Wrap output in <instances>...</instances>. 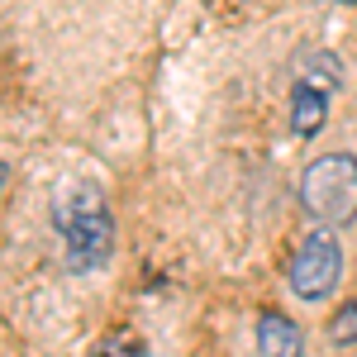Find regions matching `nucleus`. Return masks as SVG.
<instances>
[{
	"mask_svg": "<svg viewBox=\"0 0 357 357\" xmlns=\"http://www.w3.org/2000/svg\"><path fill=\"white\" fill-rule=\"evenodd\" d=\"M343 5H357V0H343Z\"/></svg>",
	"mask_w": 357,
	"mask_h": 357,
	"instance_id": "9",
	"label": "nucleus"
},
{
	"mask_svg": "<svg viewBox=\"0 0 357 357\" xmlns=\"http://www.w3.org/2000/svg\"><path fill=\"white\" fill-rule=\"evenodd\" d=\"M57 229H62V243H67V257L72 267H96L105 262L114 248V220H110V205L100 186L91 181H77L57 195V210H53Z\"/></svg>",
	"mask_w": 357,
	"mask_h": 357,
	"instance_id": "1",
	"label": "nucleus"
},
{
	"mask_svg": "<svg viewBox=\"0 0 357 357\" xmlns=\"http://www.w3.org/2000/svg\"><path fill=\"white\" fill-rule=\"evenodd\" d=\"M301 205L319 224H353L357 220V158L353 153H324L305 167L301 176Z\"/></svg>",
	"mask_w": 357,
	"mask_h": 357,
	"instance_id": "2",
	"label": "nucleus"
},
{
	"mask_svg": "<svg viewBox=\"0 0 357 357\" xmlns=\"http://www.w3.org/2000/svg\"><path fill=\"white\" fill-rule=\"evenodd\" d=\"M0 186H5V162H0Z\"/></svg>",
	"mask_w": 357,
	"mask_h": 357,
	"instance_id": "8",
	"label": "nucleus"
},
{
	"mask_svg": "<svg viewBox=\"0 0 357 357\" xmlns=\"http://www.w3.org/2000/svg\"><path fill=\"white\" fill-rule=\"evenodd\" d=\"M329 338H333V343H357V301H348L329 319Z\"/></svg>",
	"mask_w": 357,
	"mask_h": 357,
	"instance_id": "7",
	"label": "nucleus"
},
{
	"mask_svg": "<svg viewBox=\"0 0 357 357\" xmlns=\"http://www.w3.org/2000/svg\"><path fill=\"white\" fill-rule=\"evenodd\" d=\"M324 114H329V91L324 86L296 82V96H291V129L301 138H314L324 129Z\"/></svg>",
	"mask_w": 357,
	"mask_h": 357,
	"instance_id": "5",
	"label": "nucleus"
},
{
	"mask_svg": "<svg viewBox=\"0 0 357 357\" xmlns=\"http://www.w3.org/2000/svg\"><path fill=\"white\" fill-rule=\"evenodd\" d=\"M338 276H343V248H338V238H333L329 229L305 234L301 248H296V257H291V267H286L291 291L310 305L329 301L333 291H338Z\"/></svg>",
	"mask_w": 357,
	"mask_h": 357,
	"instance_id": "3",
	"label": "nucleus"
},
{
	"mask_svg": "<svg viewBox=\"0 0 357 357\" xmlns=\"http://www.w3.org/2000/svg\"><path fill=\"white\" fill-rule=\"evenodd\" d=\"M257 348H262V357H305V338L296 319H286L281 310H267L257 319Z\"/></svg>",
	"mask_w": 357,
	"mask_h": 357,
	"instance_id": "4",
	"label": "nucleus"
},
{
	"mask_svg": "<svg viewBox=\"0 0 357 357\" xmlns=\"http://www.w3.org/2000/svg\"><path fill=\"white\" fill-rule=\"evenodd\" d=\"M91 357H148V348L138 343L134 333H114V338H105Z\"/></svg>",
	"mask_w": 357,
	"mask_h": 357,
	"instance_id": "6",
	"label": "nucleus"
}]
</instances>
